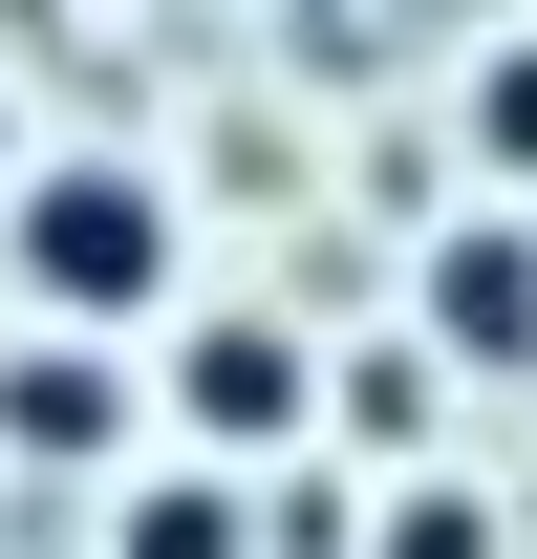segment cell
<instances>
[{
    "mask_svg": "<svg viewBox=\"0 0 537 559\" xmlns=\"http://www.w3.org/2000/svg\"><path fill=\"white\" fill-rule=\"evenodd\" d=\"M0 259H22L44 323H130V301H172V194H151L130 151H44L0 194Z\"/></svg>",
    "mask_w": 537,
    "mask_h": 559,
    "instance_id": "1",
    "label": "cell"
},
{
    "mask_svg": "<svg viewBox=\"0 0 537 559\" xmlns=\"http://www.w3.org/2000/svg\"><path fill=\"white\" fill-rule=\"evenodd\" d=\"M151 409L194 430V474H259L279 430L323 409V366H301V323H194V345L151 366Z\"/></svg>",
    "mask_w": 537,
    "mask_h": 559,
    "instance_id": "2",
    "label": "cell"
},
{
    "mask_svg": "<svg viewBox=\"0 0 537 559\" xmlns=\"http://www.w3.org/2000/svg\"><path fill=\"white\" fill-rule=\"evenodd\" d=\"M430 345L452 366H537V215H452L430 237Z\"/></svg>",
    "mask_w": 537,
    "mask_h": 559,
    "instance_id": "3",
    "label": "cell"
},
{
    "mask_svg": "<svg viewBox=\"0 0 537 559\" xmlns=\"http://www.w3.org/2000/svg\"><path fill=\"white\" fill-rule=\"evenodd\" d=\"M0 452H22V474L130 452V366H86V345H0Z\"/></svg>",
    "mask_w": 537,
    "mask_h": 559,
    "instance_id": "4",
    "label": "cell"
},
{
    "mask_svg": "<svg viewBox=\"0 0 537 559\" xmlns=\"http://www.w3.org/2000/svg\"><path fill=\"white\" fill-rule=\"evenodd\" d=\"M108 559H259V474H151V495H108Z\"/></svg>",
    "mask_w": 537,
    "mask_h": 559,
    "instance_id": "5",
    "label": "cell"
},
{
    "mask_svg": "<svg viewBox=\"0 0 537 559\" xmlns=\"http://www.w3.org/2000/svg\"><path fill=\"white\" fill-rule=\"evenodd\" d=\"M323 430L408 474V452H430V345H344V366H323Z\"/></svg>",
    "mask_w": 537,
    "mask_h": 559,
    "instance_id": "6",
    "label": "cell"
},
{
    "mask_svg": "<svg viewBox=\"0 0 537 559\" xmlns=\"http://www.w3.org/2000/svg\"><path fill=\"white\" fill-rule=\"evenodd\" d=\"M366 559H516V538H494L473 474H408V495H366Z\"/></svg>",
    "mask_w": 537,
    "mask_h": 559,
    "instance_id": "7",
    "label": "cell"
},
{
    "mask_svg": "<svg viewBox=\"0 0 537 559\" xmlns=\"http://www.w3.org/2000/svg\"><path fill=\"white\" fill-rule=\"evenodd\" d=\"M473 173H516V194H537V22H516V44H473Z\"/></svg>",
    "mask_w": 537,
    "mask_h": 559,
    "instance_id": "8",
    "label": "cell"
},
{
    "mask_svg": "<svg viewBox=\"0 0 537 559\" xmlns=\"http://www.w3.org/2000/svg\"><path fill=\"white\" fill-rule=\"evenodd\" d=\"M0 194H22V151H0Z\"/></svg>",
    "mask_w": 537,
    "mask_h": 559,
    "instance_id": "9",
    "label": "cell"
}]
</instances>
